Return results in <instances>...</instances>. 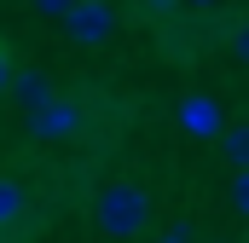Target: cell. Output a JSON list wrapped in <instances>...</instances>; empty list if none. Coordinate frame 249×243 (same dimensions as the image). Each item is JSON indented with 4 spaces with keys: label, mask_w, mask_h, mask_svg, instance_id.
Here are the masks:
<instances>
[{
    "label": "cell",
    "mask_w": 249,
    "mask_h": 243,
    "mask_svg": "<svg viewBox=\"0 0 249 243\" xmlns=\"http://www.w3.org/2000/svg\"><path fill=\"white\" fill-rule=\"evenodd\" d=\"M23 208H29V191H23L18 180H0V226H18Z\"/></svg>",
    "instance_id": "7"
},
{
    "label": "cell",
    "mask_w": 249,
    "mask_h": 243,
    "mask_svg": "<svg viewBox=\"0 0 249 243\" xmlns=\"http://www.w3.org/2000/svg\"><path fill=\"white\" fill-rule=\"evenodd\" d=\"M139 6H145V17H151V23H168V17L180 12V0H139Z\"/></svg>",
    "instance_id": "9"
},
{
    "label": "cell",
    "mask_w": 249,
    "mask_h": 243,
    "mask_svg": "<svg viewBox=\"0 0 249 243\" xmlns=\"http://www.w3.org/2000/svg\"><path fill=\"white\" fill-rule=\"evenodd\" d=\"M214 145H220V162L226 168H249V127L244 122H220Z\"/></svg>",
    "instance_id": "6"
},
{
    "label": "cell",
    "mask_w": 249,
    "mask_h": 243,
    "mask_svg": "<svg viewBox=\"0 0 249 243\" xmlns=\"http://www.w3.org/2000/svg\"><path fill=\"white\" fill-rule=\"evenodd\" d=\"M6 75H12V52L0 47V99H6Z\"/></svg>",
    "instance_id": "13"
},
{
    "label": "cell",
    "mask_w": 249,
    "mask_h": 243,
    "mask_svg": "<svg viewBox=\"0 0 249 243\" xmlns=\"http://www.w3.org/2000/svg\"><path fill=\"white\" fill-rule=\"evenodd\" d=\"M226 208H232V214H249V168H232V185H226Z\"/></svg>",
    "instance_id": "8"
},
{
    "label": "cell",
    "mask_w": 249,
    "mask_h": 243,
    "mask_svg": "<svg viewBox=\"0 0 249 243\" xmlns=\"http://www.w3.org/2000/svg\"><path fill=\"white\" fill-rule=\"evenodd\" d=\"M29 133L35 139H70V133H81V110L70 104V99H47V104H35L29 110Z\"/></svg>",
    "instance_id": "4"
},
{
    "label": "cell",
    "mask_w": 249,
    "mask_h": 243,
    "mask_svg": "<svg viewBox=\"0 0 249 243\" xmlns=\"http://www.w3.org/2000/svg\"><path fill=\"white\" fill-rule=\"evenodd\" d=\"M220 0H180V12H214Z\"/></svg>",
    "instance_id": "12"
},
{
    "label": "cell",
    "mask_w": 249,
    "mask_h": 243,
    "mask_svg": "<svg viewBox=\"0 0 249 243\" xmlns=\"http://www.w3.org/2000/svg\"><path fill=\"white\" fill-rule=\"evenodd\" d=\"M214 243H232V238H214Z\"/></svg>",
    "instance_id": "14"
},
{
    "label": "cell",
    "mask_w": 249,
    "mask_h": 243,
    "mask_svg": "<svg viewBox=\"0 0 249 243\" xmlns=\"http://www.w3.org/2000/svg\"><path fill=\"white\" fill-rule=\"evenodd\" d=\"M6 99L29 116L35 104H47V99H53V75H47L41 64H12V75H6Z\"/></svg>",
    "instance_id": "3"
},
{
    "label": "cell",
    "mask_w": 249,
    "mask_h": 243,
    "mask_svg": "<svg viewBox=\"0 0 249 243\" xmlns=\"http://www.w3.org/2000/svg\"><path fill=\"white\" fill-rule=\"evenodd\" d=\"M220 122H226V104H220L214 93H186V99H180V127H186L191 139H214Z\"/></svg>",
    "instance_id": "5"
},
{
    "label": "cell",
    "mask_w": 249,
    "mask_h": 243,
    "mask_svg": "<svg viewBox=\"0 0 249 243\" xmlns=\"http://www.w3.org/2000/svg\"><path fill=\"white\" fill-rule=\"evenodd\" d=\"M29 6H35L41 17H53V23H58V17H64V6H70V0H29Z\"/></svg>",
    "instance_id": "11"
},
{
    "label": "cell",
    "mask_w": 249,
    "mask_h": 243,
    "mask_svg": "<svg viewBox=\"0 0 249 243\" xmlns=\"http://www.w3.org/2000/svg\"><path fill=\"white\" fill-rule=\"evenodd\" d=\"M64 41L70 47H105L110 35H116V6L110 0H70L58 17Z\"/></svg>",
    "instance_id": "2"
},
{
    "label": "cell",
    "mask_w": 249,
    "mask_h": 243,
    "mask_svg": "<svg viewBox=\"0 0 249 243\" xmlns=\"http://www.w3.org/2000/svg\"><path fill=\"white\" fill-rule=\"evenodd\" d=\"M157 243H197V232H191L186 220H174V226H168V232H162Z\"/></svg>",
    "instance_id": "10"
},
{
    "label": "cell",
    "mask_w": 249,
    "mask_h": 243,
    "mask_svg": "<svg viewBox=\"0 0 249 243\" xmlns=\"http://www.w3.org/2000/svg\"><path fill=\"white\" fill-rule=\"evenodd\" d=\"M93 226H99L105 238H139V232L151 226V197H145V185L110 180L93 197Z\"/></svg>",
    "instance_id": "1"
}]
</instances>
